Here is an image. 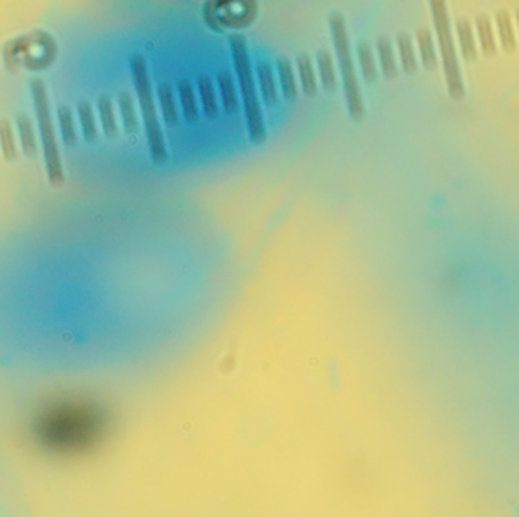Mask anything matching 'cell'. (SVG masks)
Segmentation results:
<instances>
[{
  "label": "cell",
  "mask_w": 519,
  "mask_h": 517,
  "mask_svg": "<svg viewBox=\"0 0 519 517\" xmlns=\"http://www.w3.org/2000/svg\"><path fill=\"white\" fill-rule=\"evenodd\" d=\"M17 123H18V132H20V140H22L23 153L27 154V156H34V154L38 153V143H36V137H34L31 121H29L28 116H18Z\"/></svg>",
  "instance_id": "cell-23"
},
{
  "label": "cell",
  "mask_w": 519,
  "mask_h": 517,
  "mask_svg": "<svg viewBox=\"0 0 519 517\" xmlns=\"http://www.w3.org/2000/svg\"><path fill=\"white\" fill-rule=\"evenodd\" d=\"M59 123H61L62 140L67 146H73L77 143V132H75V123L72 111L67 106H61L57 111Z\"/></svg>",
  "instance_id": "cell-26"
},
{
  "label": "cell",
  "mask_w": 519,
  "mask_h": 517,
  "mask_svg": "<svg viewBox=\"0 0 519 517\" xmlns=\"http://www.w3.org/2000/svg\"><path fill=\"white\" fill-rule=\"evenodd\" d=\"M278 68V78H279V86H281L283 96L286 101H294L297 98V83L296 77H294V67L289 59L279 57L276 62Z\"/></svg>",
  "instance_id": "cell-13"
},
{
  "label": "cell",
  "mask_w": 519,
  "mask_h": 517,
  "mask_svg": "<svg viewBox=\"0 0 519 517\" xmlns=\"http://www.w3.org/2000/svg\"><path fill=\"white\" fill-rule=\"evenodd\" d=\"M456 33L459 39V46H461V54L464 61L472 62L477 59V47L476 41H474L472 34V26L466 18H459L456 22Z\"/></svg>",
  "instance_id": "cell-18"
},
{
  "label": "cell",
  "mask_w": 519,
  "mask_h": 517,
  "mask_svg": "<svg viewBox=\"0 0 519 517\" xmlns=\"http://www.w3.org/2000/svg\"><path fill=\"white\" fill-rule=\"evenodd\" d=\"M428 5H430L433 26H435L438 46H440L442 65L443 73H445L448 93H450L454 101H461L464 94H466V89H464L462 73L461 68H459L456 49H454L446 0H428Z\"/></svg>",
  "instance_id": "cell-5"
},
{
  "label": "cell",
  "mask_w": 519,
  "mask_h": 517,
  "mask_svg": "<svg viewBox=\"0 0 519 517\" xmlns=\"http://www.w3.org/2000/svg\"><path fill=\"white\" fill-rule=\"evenodd\" d=\"M31 93L34 101V111H36L38 125H39V135H41L43 149H44V159H46L47 166V176L52 185L61 187L65 182L63 167L61 161V153H59L56 130H54L51 107H49V99L46 86L41 79H33L31 82Z\"/></svg>",
  "instance_id": "cell-6"
},
{
  "label": "cell",
  "mask_w": 519,
  "mask_h": 517,
  "mask_svg": "<svg viewBox=\"0 0 519 517\" xmlns=\"http://www.w3.org/2000/svg\"><path fill=\"white\" fill-rule=\"evenodd\" d=\"M78 118L80 125H82L83 137L86 141H93L98 137L96 130V122H94V114L91 109V104L88 101H80L78 102Z\"/></svg>",
  "instance_id": "cell-25"
},
{
  "label": "cell",
  "mask_w": 519,
  "mask_h": 517,
  "mask_svg": "<svg viewBox=\"0 0 519 517\" xmlns=\"http://www.w3.org/2000/svg\"><path fill=\"white\" fill-rule=\"evenodd\" d=\"M495 22H497L498 36H500L503 51L508 54H513L516 51V36H515V29H513L510 13H508L506 10H500V12H497L495 15Z\"/></svg>",
  "instance_id": "cell-20"
},
{
  "label": "cell",
  "mask_w": 519,
  "mask_h": 517,
  "mask_svg": "<svg viewBox=\"0 0 519 517\" xmlns=\"http://www.w3.org/2000/svg\"><path fill=\"white\" fill-rule=\"evenodd\" d=\"M158 99H159V107H161L163 121L166 125L176 127L179 123V112H177V104H176V96H174V89L169 83H161L158 86Z\"/></svg>",
  "instance_id": "cell-10"
},
{
  "label": "cell",
  "mask_w": 519,
  "mask_h": 517,
  "mask_svg": "<svg viewBox=\"0 0 519 517\" xmlns=\"http://www.w3.org/2000/svg\"><path fill=\"white\" fill-rule=\"evenodd\" d=\"M98 111H99V118H101L103 130L106 133V137L114 138L117 135V122H116V114H114V106L109 96H101L98 99Z\"/></svg>",
  "instance_id": "cell-22"
},
{
  "label": "cell",
  "mask_w": 519,
  "mask_h": 517,
  "mask_svg": "<svg viewBox=\"0 0 519 517\" xmlns=\"http://www.w3.org/2000/svg\"><path fill=\"white\" fill-rule=\"evenodd\" d=\"M296 65L299 72V79H301L302 93L308 98H313L318 91V83L312 59L308 57L307 54H301V56H297L296 59Z\"/></svg>",
  "instance_id": "cell-11"
},
{
  "label": "cell",
  "mask_w": 519,
  "mask_h": 517,
  "mask_svg": "<svg viewBox=\"0 0 519 517\" xmlns=\"http://www.w3.org/2000/svg\"><path fill=\"white\" fill-rule=\"evenodd\" d=\"M377 52H378V61H380L382 73L386 79H393L398 77V65L396 59H394V51L393 44L389 41V38L380 36L377 39Z\"/></svg>",
  "instance_id": "cell-16"
},
{
  "label": "cell",
  "mask_w": 519,
  "mask_h": 517,
  "mask_svg": "<svg viewBox=\"0 0 519 517\" xmlns=\"http://www.w3.org/2000/svg\"><path fill=\"white\" fill-rule=\"evenodd\" d=\"M416 41L419 47V54H421L422 65L426 70L432 72L435 70L438 65V59L435 54V46H433V38L428 28H419L416 31Z\"/></svg>",
  "instance_id": "cell-12"
},
{
  "label": "cell",
  "mask_w": 519,
  "mask_h": 517,
  "mask_svg": "<svg viewBox=\"0 0 519 517\" xmlns=\"http://www.w3.org/2000/svg\"><path fill=\"white\" fill-rule=\"evenodd\" d=\"M516 20H518V29H519V8L516 10Z\"/></svg>",
  "instance_id": "cell-28"
},
{
  "label": "cell",
  "mask_w": 519,
  "mask_h": 517,
  "mask_svg": "<svg viewBox=\"0 0 519 517\" xmlns=\"http://www.w3.org/2000/svg\"><path fill=\"white\" fill-rule=\"evenodd\" d=\"M0 148H2L3 157L7 161H13L17 157L18 149L15 146L12 125L7 121H0Z\"/></svg>",
  "instance_id": "cell-27"
},
{
  "label": "cell",
  "mask_w": 519,
  "mask_h": 517,
  "mask_svg": "<svg viewBox=\"0 0 519 517\" xmlns=\"http://www.w3.org/2000/svg\"><path fill=\"white\" fill-rule=\"evenodd\" d=\"M329 31H331L334 54H336L339 72H341L347 114L352 121L359 122L366 116V104H363L361 84H359L357 79L356 65H354L351 51V41H349L346 20H344L343 13L333 12L329 15Z\"/></svg>",
  "instance_id": "cell-3"
},
{
  "label": "cell",
  "mask_w": 519,
  "mask_h": 517,
  "mask_svg": "<svg viewBox=\"0 0 519 517\" xmlns=\"http://www.w3.org/2000/svg\"><path fill=\"white\" fill-rule=\"evenodd\" d=\"M119 111H121L123 127L128 133L137 132L138 128V121H137V112H135V102L133 98L128 93H121L119 94Z\"/></svg>",
  "instance_id": "cell-24"
},
{
  "label": "cell",
  "mask_w": 519,
  "mask_h": 517,
  "mask_svg": "<svg viewBox=\"0 0 519 517\" xmlns=\"http://www.w3.org/2000/svg\"><path fill=\"white\" fill-rule=\"evenodd\" d=\"M177 94L181 99L182 114L187 122H195L198 118V104L195 98V88L190 79L183 78L177 83Z\"/></svg>",
  "instance_id": "cell-14"
},
{
  "label": "cell",
  "mask_w": 519,
  "mask_h": 517,
  "mask_svg": "<svg viewBox=\"0 0 519 517\" xmlns=\"http://www.w3.org/2000/svg\"><path fill=\"white\" fill-rule=\"evenodd\" d=\"M357 61H359V67H361L363 82L368 84L375 83L378 78L375 56H373L372 46L367 41H361L357 44Z\"/></svg>",
  "instance_id": "cell-17"
},
{
  "label": "cell",
  "mask_w": 519,
  "mask_h": 517,
  "mask_svg": "<svg viewBox=\"0 0 519 517\" xmlns=\"http://www.w3.org/2000/svg\"><path fill=\"white\" fill-rule=\"evenodd\" d=\"M130 70H132L133 86L135 91H137L140 111H142L143 116L149 153H151L153 162L161 166V164L167 161V149L166 141H164L161 122H159L156 112V104H154L153 99V88L151 79H149L146 61H144L140 54H135V56L130 59Z\"/></svg>",
  "instance_id": "cell-4"
},
{
  "label": "cell",
  "mask_w": 519,
  "mask_h": 517,
  "mask_svg": "<svg viewBox=\"0 0 519 517\" xmlns=\"http://www.w3.org/2000/svg\"><path fill=\"white\" fill-rule=\"evenodd\" d=\"M197 88L200 94V101H202V107L204 116L208 118H216L219 114V106H218V98H216V89H214V83L209 75H200L197 78Z\"/></svg>",
  "instance_id": "cell-8"
},
{
  "label": "cell",
  "mask_w": 519,
  "mask_h": 517,
  "mask_svg": "<svg viewBox=\"0 0 519 517\" xmlns=\"http://www.w3.org/2000/svg\"><path fill=\"white\" fill-rule=\"evenodd\" d=\"M476 26H477V34H479V43H481V49L486 57H493L497 52V43H495V36H493V28L492 23L488 17L486 15H481L476 20Z\"/></svg>",
  "instance_id": "cell-21"
},
{
  "label": "cell",
  "mask_w": 519,
  "mask_h": 517,
  "mask_svg": "<svg viewBox=\"0 0 519 517\" xmlns=\"http://www.w3.org/2000/svg\"><path fill=\"white\" fill-rule=\"evenodd\" d=\"M255 72L264 104L266 106H274L278 102V88L271 63L266 61H260L255 67Z\"/></svg>",
  "instance_id": "cell-7"
},
{
  "label": "cell",
  "mask_w": 519,
  "mask_h": 517,
  "mask_svg": "<svg viewBox=\"0 0 519 517\" xmlns=\"http://www.w3.org/2000/svg\"><path fill=\"white\" fill-rule=\"evenodd\" d=\"M229 49H231L234 70H236L239 89H241L248 135H250V140L255 143V145H263V143L266 141V127H264L263 114L262 109H260V101L255 88V77H253L246 39L239 36V34H234V36L229 38Z\"/></svg>",
  "instance_id": "cell-2"
},
{
  "label": "cell",
  "mask_w": 519,
  "mask_h": 517,
  "mask_svg": "<svg viewBox=\"0 0 519 517\" xmlns=\"http://www.w3.org/2000/svg\"><path fill=\"white\" fill-rule=\"evenodd\" d=\"M396 46L403 72L406 75H414L417 72V59L416 52H414V44L411 36H409L407 33H399L396 36Z\"/></svg>",
  "instance_id": "cell-19"
},
{
  "label": "cell",
  "mask_w": 519,
  "mask_h": 517,
  "mask_svg": "<svg viewBox=\"0 0 519 517\" xmlns=\"http://www.w3.org/2000/svg\"><path fill=\"white\" fill-rule=\"evenodd\" d=\"M218 88H219V96H221L223 109L227 114H236L239 111V94L234 84V77L231 72L223 70L218 73Z\"/></svg>",
  "instance_id": "cell-9"
},
{
  "label": "cell",
  "mask_w": 519,
  "mask_h": 517,
  "mask_svg": "<svg viewBox=\"0 0 519 517\" xmlns=\"http://www.w3.org/2000/svg\"><path fill=\"white\" fill-rule=\"evenodd\" d=\"M317 67L323 89L328 93H333L338 86V82L336 72H334L333 56L326 51V49H320V51L317 52Z\"/></svg>",
  "instance_id": "cell-15"
},
{
  "label": "cell",
  "mask_w": 519,
  "mask_h": 517,
  "mask_svg": "<svg viewBox=\"0 0 519 517\" xmlns=\"http://www.w3.org/2000/svg\"><path fill=\"white\" fill-rule=\"evenodd\" d=\"M103 414L83 401H56L38 414L39 443L56 452L88 449L103 435Z\"/></svg>",
  "instance_id": "cell-1"
}]
</instances>
